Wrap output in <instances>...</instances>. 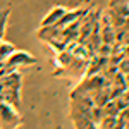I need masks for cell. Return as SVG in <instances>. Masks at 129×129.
Segmentation results:
<instances>
[{"label": "cell", "instance_id": "cell-1", "mask_svg": "<svg viewBox=\"0 0 129 129\" xmlns=\"http://www.w3.org/2000/svg\"><path fill=\"white\" fill-rule=\"evenodd\" d=\"M21 124V117L14 107L0 102V129H16Z\"/></svg>", "mask_w": 129, "mask_h": 129}, {"label": "cell", "instance_id": "cell-4", "mask_svg": "<svg viewBox=\"0 0 129 129\" xmlns=\"http://www.w3.org/2000/svg\"><path fill=\"white\" fill-rule=\"evenodd\" d=\"M14 47H12V45H10V43H7V41H2L0 40V66H2V64H4V62H5V59H7V57H9L10 53H12V52H14Z\"/></svg>", "mask_w": 129, "mask_h": 129}, {"label": "cell", "instance_id": "cell-5", "mask_svg": "<svg viewBox=\"0 0 129 129\" xmlns=\"http://www.w3.org/2000/svg\"><path fill=\"white\" fill-rule=\"evenodd\" d=\"M7 17H9V9L0 10V40H2V35H4V29H5V22H7Z\"/></svg>", "mask_w": 129, "mask_h": 129}, {"label": "cell", "instance_id": "cell-6", "mask_svg": "<svg viewBox=\"0 0 129 129\" xmlns=\"http://www.w3.org/2000/svg\"><path fill=\"white\" fill-rule=\"evenodd\" d=\"M117 4H129V0H112L110 5H117Z\"/></svg>", "mask_w": 129, "mask_h": 129}, {"label": "cell", "instance_id": "cell-3", "mask_svg": "<svg viewBox=\"0 0 129 129\" xmlns=\"http://www.w3.org/2000/svg\"><path fill=\"white\" fill-rule=\"evenodd\" d=\"M126 124L115 115H105L100 122V129H124Z\"/></svg>", "mask_w": 129, "mask_h": 129}, {"label": "cell", "instance_id": "cell-2", "mask_svg": "<svg viewBox=\"0 0 129 129\" xmlns=\"http://www.w3.org/2000/svg\"><path fill=\"white\" fill-rule=\"evenodd\" d=\"M66 12H67L66 7H53L48 16H47V17H43L41 26H53V24H57V22L64 17V14H66Z\"/></svg>", "mask_w": 129, "mask_h": 129}]
</instances>
